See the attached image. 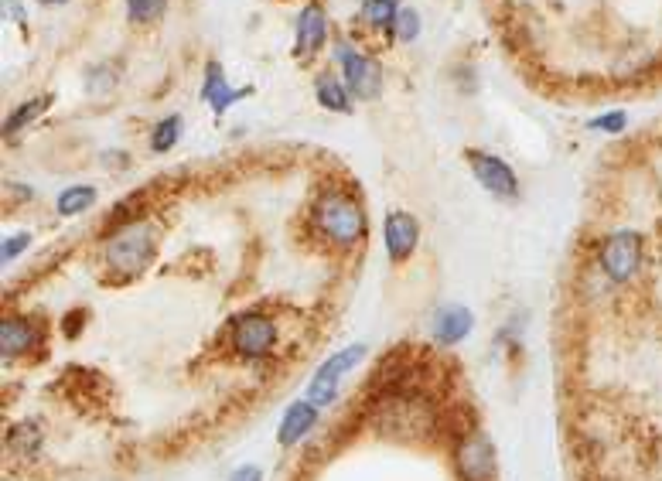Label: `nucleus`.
<instances>
[{
	"instance_id": "1",
	"label": "nucleus",
	"mask_w": 662,
	"mask_h": 481,
	"mask_svg": "<svg viewBox=\"0 0 662 481\" xmlns=\"http://www.w3.org/2000/svg\"><path fill=\"white\" fill-rule=\"evenodd\" d=\"M372 427L390 441H430L441 430L434 400L417 386H386L372 403Z\"/></svg>"
},
{
	"instance_id": "2",
	"label": "nucleus",
	"mask_w": 662,
	"mask_h": 481,
	"mask_svg": "<svg viewBox=\"0 0 662 481\" xmlns=\"http://www.w3.org/2000/svg\"><path fill=\"white\" fill-rule=\"evenodd\" d=\"M157 243H161V226L151 219H134L123 222L110 232L103 246V260L106 267L120 277H137L154 263L157 256Z\"/></svg>"
},
{
	"instance_id": "3",
	"label": "nucleus",
	"mask_w": 662,
	"mask_h": 481,
	"mask_svg": "<svg viewBox=\"0 0 662 481\" xmlns=\"http://www.w3.org/2000/svg\"><path fill=\"white\" fill-rule=\"evenodd\" d=\"M311 219H314V226H318L321 236H325L328 243L342 246V250L359 246L362 239H366V229H369L362 205L355 202L349 192H338V188H328V192L318 195Z\"/></svg>"
},
{
	"instance_id": "4",
	"label": "nucleus",
	"mask_w": 662,
	"mask_h": 481,
	"mask_svg": "<svg viewBox=\"0 0 662 481\" xmlns=\"http://www.w3.org/2000/svg\"><path fill=\"white\" fill-rule=\"evenodd\" d=\"M598 267L611 284H625L642 267V236L632 229L611 232L598 250Z\"/></svg>"
},
{
	"instance_id": "5",
	"label": "nucleus",
	"mask_w": 662,
	"mask_h": 481,
	"mask_svg": "<svg viewBox=\"0 0 662 481\" xmlns=\"http://www.w3.org/2000/svg\"><path fill=\"white\" fill-rule=\"evenodd\" d=\"M495 444L485 430L471 427L468 434L458 437L454 444V471H458L461 481H492L495 478Z\"/></svg>"
},
{
	"instance_id": "6",
	"label": "nucleus",
	"mask_w": 662,
	"mask_h": 481,
	"mask_svg": "<svg viewBox=\"0 0 662 481\" xmlns=\"http://www.w3.org/2000/svg\"><path fill=\"white\" fill-rule=\"evenodd\" d=\"M366 352H369L366 345H349V348H342V352L331 355V359L321 362V369L314 372V379L308 383V400L318 406V410L321 406H328L338 396L342 376H349V372L366 359Z\"/></svg>"
},
{
	"instance_id": "7",
	"label": "nucleus",
	"mask_w": 662,
	"mask_h": 481,
	"mask_svg": "<svg viewBox=\"0 0 662 481\" xmlns=\"http://www.w3.org/2000/svg\"><path fill=\"white\" fill-rule=\"evenodd\" d=\"M335 62L342 65V79L352 89V96L359 99H376L383 93V69H379L376 58L355 52L349 41H338L335 45Z\"/></svg>"
},
{
	"instance_id": "8",
	"label": "nucleus",
	"mask_w": 662,
	"mask_h": 481,
	"mask_svg": "<svg viewBox=\"0 0 662 481\" xmlns=\"http://www.w3.org/2000/svg\"><path fill=\"white\" fill-rule=\"evenodd\" d=\"M277 345V325L267 318V314H239L233 321V352L239 359L246 362H256V359H267Z\"/></svg>"
},
{
	"instance_id": "9",
	"label": "nucleus",
	"mask_w": 662,
	"mask_h": 481,
	"mask_svg": "<svg viewBox=\"0 0 662 481\" xmlns=\"http://www.w3.org/2000/svg\"><path fill=\"white\" fill-rule=\"evenodd\" d=\"M468 164H471V174H475V181L485 188L488 195L495 198H519V178L516 171L509 168L502 157L495 154H485V151H471L468 154Z\"/></svg>"
},
{
	"instance_id": "10",
	"label": "nucleus",
	"mask_w": 662,
	"mask_h": 481,
	"mask_svg": "<svg viewBox=\"0 0 662 481\" xmlns=\"http://www.w3.org/2000/svg\"><path fill=\"white\" fill-rule=\"evenodd\" d=\"M328 41V14L321 4H308L297 14V38H294V55L297 62H308L325 48Z\"/></svg>"
},
{
	"instance_id": "11",
	"label": "nucleus",
	"mask_w": 662,
	"mask_h": 481,
	"mask_svg": "<svg viewBox=\"0 0 662 481\" xmlns=\"http://www.w3.org/2000/svg\"><path fill=\"white\" fill-rule=\"evenodd\" d=\"M383 239H386V253H390V260H396V263L407 260L420 243V222L413 219L410 212H390L383 222Z\"/></svg>"
},
{
	"instance_id": "12",
	"label": "nucleus",
	"mask_w": 662,
	"mask_h": 481,
	"mask_svg": "<svg viewBox=\"0 0 662 481\" xmlns=\"http://www.w3.org/2000/svg\"><path fill=\"white\" fill-rule=\"evenodd\" d=\"M250 93H253V89H233V86H229V79H226V72H222L219 62L205 65L202 99H205V106H209L215 116H222V113L229 110V106H236L239 99H246Z\"/></svg>"
},
{
	"instance_id": "13",
	"label": "nucleus",
	"mask_w": 662,
	"mask_h": 481,
	"mask_svg": "<svg viewBox=\"0 0 662 481\" xmlns=\"http://www.w3.org/2000/svg\"><path fill=\"white\" fill-rule=\"evenodd\" d=\"M314 424H318V406H314L308 396H304V400H294V403L284 410V417H280L277 441L284 444V447L301 444L304 437H308L311 430H314Z\"/></svg>"
},
{
	"instance_id": "14",
	"label": "nucleus",
	"mask_w": 662,
	"mask_h": 481,
	"mask_svg": "<svg viewBox=\"0 0 662 481\" xmlns=\"http://www.w3.org/2000/svg\"><path fill=\"white\" fill-rule=\"evenodd\" d=\"M41 342V328L28 318H4L0 325V352L4 359H18Z\"/></svg>"
},
{
	"instance_id": "15",
	"label": "nucleus",
	"mask_w": 662,
	"mask_h": 481,
	"mask_svg": "<svg viewBox=\"0 0 662 481\" xmlns=\"http://www.w3.org/2000/svg\"><path fill=\"white\" fill-rule=\"evenodd\" d=\"M471 325H475V318H471V311L465 304H448V308H441V314L434 318V338L451 348V345L465 342L471 335Z\"/></svg>"
},
{
	"instance_id": "16",
	"label": "nucleus",
	"mask_w": 662,
	"mask_h": 481,
	"mask_svg": "<svg viewBox=\"0 0 662 481\" xmlns=\"http://www.w3.org/2000/svg\"><path fill=\"white\" fill-rule=\"evenodd\" d=\"M314 96H318V103L331 113H352V89L345 86L342 79L318 76V82H314Z\"/></svg>"
},
{
	"instance_id": "17",
	"label": "nucleus",
	"mask_w": 662,
	"mask_h": 481,
	"mask_svg": "<svg viewBox=\"0 0 662 481\" xmlns=\"http://www.w3.org/2000/svg\"><path fill=\"white\" fill-rule=\"evenodd\" d=\"M7 444H11V451L18 454V458L31 461L41 451V427L35 424V420H24V424L11 427V437H7Z\"/></svg>"
},
{
	"instance_id": "18",
	"label": "nucleus",
	"mask_w": 662,
	"mask_h": 481,
	"mask_svg": "<svg viewBox=\"0 0 662 481\" xmlns=\"http://www.w3.org/2000/svg\"><path fill=\"white\" fill-rule=\"evenodd\" d=\"M396 14H400V4H396V0H366L359 18H362V24H369V28H376V31H390L396 24Z\"/></svg>"
},
{
	"instance_id": "19",
	"label": "nucleus",
	"mask_w": 662,
	"mask_h": 481,
	"mask_svg": "<svg viewBox=\"0 0 662 481\" xmlns=\"http://www.w3.org/2000/svg\"><path fill=\"white\" fill-rule=\"evenodd\" d=\"M181 127H185V120H181L178 113H171V116H164V120H157L154 130H151V151H154V154H168L171 147H178Z\"/></svg>"
},
{
	"instance_id": "20",
	"label": "nucleus",
	"mask_w": 662,
	"mask_h": 481,
	"mask_svg": "<svg viewBox=\"0 0 662 481\" xmlns=\"http://www.w3.org/2000/svg\"><path fill=\"white\" fill-rule=\"evenodd\" d=\"M96 205V188L93 185H72L65 188V192L55 198V209H59V215H79L86 209H93Z\"/></svg>"
},
{
	"instance_id": "21",
	"label": "nucleus",
	"mask_w": 662,
	"mask_h": 481,
	"mask_svg": "<svg viewBox=\"0 0 662 481\" xmlns=\"http://www.w3.org/2000/svg\"><path fill=\"white\" fill-rule=\"evenodd\" d=\"M48 106H52V96H35V99H28V103H21L18 110H14V113L4 120V134H7V137H14V134H18V130L28 127V123L35 120V116L45 113Z\"/></svg>"
},
{
	"instance_id": "22",
	"label": "nucleus",
	"mask_w": 662,
	"mask_h": 481,
	"mask_svg": "<svg viewBox=\"0 0 662 481\" xmlns=\"http://www.w3.org/2000/svg\"><path fill=\"white\" fill-rule=\"evenodd\" d=\"M164 7H168V0H127V14L130 21L137 24H151L164 14Z\"/></svg>"
},
{
	"instance_id": "23",
	"label": "nucleus",
	"mask_w": 662,
	"mask_h": 481,
	"mask_svg": "<svg viewBox=\"0 0 662 481\" xmlns=\"http://www.w3.org/2000/svg\"><path fill=\"white\" fill-rule=\"evenodd\" d=\"M393 35L400 41H417L420 35V14L413 11V7H400V14H396V24H393Z\"/></svg>"
},
{
	"instance_id": "24",
	"label": "nucleus",
	"mask_w": 662,
	"mask_h": 481,
	"mask_svg": "<svg viewBox=\"0 0 662 481\" xmlns=\"http://www.w3.org/2000/svg\"><path fill=\"white\" fill-rule=\"evenodd\" d=\"M591 130H604V134H622V130L628 127V113L625 110H611V113H601L594 116L591 123H587Z\"/></svg>"
},
{
	"instance_id": "25",
	"label": "nucleus",
	"mask_w": 662,
	"mask_h": 481,
	"mask_svg": "<svg viewBox=\"0 0 662 481\" xmlns=\"http://www.w3.org/2000/svg\"><path fill=\"white\" fill-rule=\"evenodd\" d=\"M28 243H31L28 232H14V236H7V239H4V250H0V260L11 263L14 256H21L24 250H28Z\"/></svg>"
},
{
	"instance_id": "26",
	"label": "nucleus",
	"mask_w": 662,
	"mask_h": 481,
	"mask_svg": "<svg viewBox=\"0 0 662 481\" xmlns=\"http://www.w3.org/2000/svg\"><path fill=\"white\" fill-rule=\"evenodd\" d=\"M82 318H86V311H72V314H65V321H62V331H65V335L76 338L79 331H82V325H79Z\"/></svg>"
},
{
	"instance_id": "27",
	"label": "nucleus",
	"mask_w": 662,
	"mask_h": 481,
	"mask_svg": "<svg viewBox=\"0 0 662 481\" xmlns=\"http://www.w3.org/2000/svg\"><path fill=\"white\" fill-rule=\"evenodd\" d=\"M229 481H263V471L256 468V464H243V468L233 471V478Z\"/></svg>"
},
{
	"instance_id": "28",
	"label": "nucleus",
	"mask_w": 662,
	"mask_h": 481,
	"mask_svg": "<svg viewBox=\"0 0 662 481\" xmlns=\"http://www.w3.org/2000/svg\"><path fill=\"white\" fill-rule=\"evenodd\" d=\"M38 4H45V7H59V4H69V0H38Z\"/></svg>"
}]
</instances>
